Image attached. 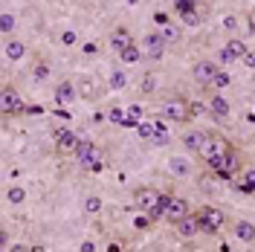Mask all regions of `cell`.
I'll list each match as a JSON object with an SVG mask.
<instances>
[{
    "instance_id": "obj_37",
    "label": "cell",
    "mask_w": 255,
    "mask_h": 252,
    "mask_svg": "<svg viewBox=\"0 0 255 252\" xmlns=\"http://www.w3.org/2000/svg\"><path fill=\"white\" fill-rule=\"evenodd\" d=\"M128 3H139V0H128Z\"/></svg>"
},
{
    "instance_id": "obj_28",
    "label": "cell",
    "mask_w": 255,
    "mask_h": 252,
    "mask_svg": "<svg viewBox=\"0 0 255 252\" xmlns=\"http://www.w3.org/2000/svg\"><path fill=\"white\" fill-rule=\"evenodd\" d=\"M154 142H168V130L162 122H154Z\"/></svg>"
},
{
    "instance_id": "obj_34",
    "label": "cell",
    "mask_w": 255,
    "mask_h": 252,
    "mask_svg": "<svg viewBox=\"0 0 255 252\" xmlns=\"http://www.w3.org/2000/svg\"><path fill=\"white\" fill-rule=\"evenodd\" d=\"M247 26H250V32L255 35V6L250 9V12H247Z\"/></svg>"
},
{
    "instance_id": "obj_15",
    "label": "cell",
    "mask_w": 255,
    "mask_h": 252,
    "mask_svg": "<svg viewBox=\"0 0 255 252\" xmlns=\"http://www.w3.org/2000/svg\"><path fill=\"white\" fill-rule=\"evenodd\" d=\"M244 55H247V44H244L241 38H232V41L223 47V52H221L223 61H235V58H244Z\"/></svg>"
},
{
    "instance_id": "obj_1",
    "label": "cell",
    "mask_w": 255,
    "mask_h": 252,
    "mask_svg": "<svg viewBox=\"0 0 255 252\" xmlns=\"http://www.w3.org/2000/svg\"><path fill=\"white\" fill-rule=\"evenodd\" d=\"M232 148H235V145L226 139L223 133H218V130H209V139H206L203 151H200L197 157L206 162V168H212V171H215V168H218V165L223 162V157H226Z\"/></svg>"
},
{
    "instance_id": "obj_21",
    "label": "cell",
    "mask_w": 255,
    "mask_h": 252,
    "mask_svg": "<svg viewBox=\"0 0 255 252\" xmlns=\"http://www.w3.org/2000/svg\"><path fill=\"white\" fill-rule=\"evenodd\" d=\"M174 12H177V17L197 12V0H174Z\"/></svg>"
},
{
    "instance_id": "obj_30",
    "label": "cell",
    "mask_w": 255,
    "mask_h": 252,
    "mask_svg": "<svg viewBox=\"0 0 255 252\" xmlns=\"http://www.w3.org/2000/svg\"><path fill=\"white\" fill-rule=\"evenodd\" d=\"M180 20H183V23H189V26H200L203 15H200V12H189V15H183Z\"/></svg>"
},
{
    "instance_id": "obj_11",
    "label": "cell",
    "mask_w": 255,
    "mask_h": 252,
    "mask_svg": "<svg viewBox=\"0 0 255 252\" xmlns=\"http://www.w3.org/2000/svg\"><path fill=\"white\" fill-rule=\"evenodd\" d=\"M206 139H209V130L191 127V130H186V136H183V148L191 151V154H200V151H203V145H206Z\"/></svg>"
},
{
    "instance_id": "obj_10",
    "label": "cell",
    "mask_w": 255,
    "mask_h": 252,
    "mask_svg": "<svg viewBox=\"0 0 255 252\" xmlns=\"http://www.w3.org/2000/svg\"><path fill=\"white\" fill-rule=\"evenodd\" d=\"M186 215H189V203H186V197L171 194V200H168V206H165V218H162V221L177 223V221H183Z\"/></svg>"
},
{
    "instance_id": "obj_18",
    "label": "cell",
    "mask_w": 255,
    "mask_h": 252,
    "mask_svg": "<svg viewBox=\"0 0 255 252\" xmlns=\"http://www.w3.org/2000/svg\"><path fill=\"white\" fill-rule=\"evenodd\" d=\"M206 108H209L212 113H215L218 119H226V116H229V102H226L223 96H212V99H209V105H206Z\"/></svg>"
},
{
    "instance_id": "obj_17",
    "label": "cell",
    "mask_w": 255,
    "mask_h": 252,
    "mask_svg": "<svg viewBox=\"0 0 255 252\" xmlns=\"http://www.w3.org/2000/svg\"><path fill=\"white\" fill-rule=\"evenodd\" d=\"M235 238L244 244H253L255 241V226L250 221H235Z\"/></svg>"
},
{
    "instance_id": "obj_14",
    "label": "cell",
    "mask_w": 255,
    "mask_h": 252,
    "mask_svg": "<svg viewBox=\"0 0 255 252\" xmlns=\"http://www.w3.org/2000/svg\"><path fill=\"white\" fill-rule=\"evenodd\" d=\"M108 41H111V49L119 55L125 47H130V44H133V35H130V29H128V26H113V32H111V38H108Z\"/></svg>"
},
{
    "instance_id": "obj_29",
    "label": "cell",
    "mask_w": 255,
    "mask_h": 252,
    "mask_svg": "<svg viewBox=\"0 0 255 252\" xmlns=\"http://www.w3.org/2000/svg\"><path fill=\"white\" fill-rule=\"evenodd\" d=\"M125 84H128V76H125V73H113V76H111V87H113V90H122Z\"/></svg>"
},
{
    "instance_id": "obj_16",
    "label": "cell",
    "mask_w": 255,
    "mask_h": 252,
    "mask_svg": "<svg viewBox=\"0 0 255 252\" xmlns=\"http://www.w3.org/2000/svg\"><path fill=\"white\" fill-rule=\"evenodd\" d=\"M76 102V87H73V81H61L58 87H55V105H73Z\"/></svg>"
},
{
    "instance_id": "obj_6",
    "label": "cell",
    "mask_w": 255,
    "mask_h": 252,
    "mask_svg": "<svg viewBox=\"0 0 255 252\" xmlns=\"http://www.w3.org/2000/svg\"><path fill=\"white\" fill-rule=\"evenodd\" d=\"M218 73H221V67H218L215 61H209V58H203V61H197L194 67H191V79L197 81L200 87H209Z\"/></svg>"
},
{
    "instance_id": "obj_4",
    "label": "cell",
    "mask_w": 255,
    "mask_h": 252,
    "mask_svg": "<svg viewBox=\"0 0 255 252\" xmlns=\"http://www.w3.org/2000/svg\"><path fill=\"white\" fill-rule=\"evenodd\" d=\"M0 111H3V116H20V113L26 111L20 93L12 84H3V90H0Z\"/></svg>"
},
{
    "instance_id": "obj_12",
    "label": "cell",
    "mask_w": 255,
    "mask_h": 252,
    "mask_svg": "<svg viewBox=\"0 0 255 252\" xmlns=\"http://www.w3.org/2000/svg\"><path fill=\"white\" fill-rule=\"evenodd\" d=\"M174 229H177V235L186 238V241H189V238H194V235H200V218H197V212H194V215L189 212L183 221H177Z\"/></svg>"
},
{
    "instance_id": "obj_36",
    "label": "cell",
    "mask_w": 255,
    "mask_h": 252,
    "mask_svg": "<svg viewBox=\"0 0 255 252\" xmlns=\"http://www.w3.org/2000/svg\"><path fill=\"white\" fill-rule=\"evenodd\" d=\"M165 20H168V15H159V12L154 15V23H157V26H159V23H165Z\"/></svg>"
},
{
    "instance_id": "obj_9",
    "label": "cell",
    "mask_w": 255,
    "mask_h": 252,
    "mask_svg": "<svg viewBox=\"0 0 255 252\" xmlns=\"http://www.w3.org/2000/svg\"><path fill=\"white\" fill-rule=\"evenodd\" d=\"M241 171V157H238V151L232 148L226 157H223V162L215 168V177H221V180H232L235 174Z\"/></svg>"
},
{
    "instance_id": "obj_19",
    "label": "cell",
    "mask_w": 255,
    "mask_h": 252,
    "mask_svg": "<svg viewBox=\"0 0 255 252\" xmlns=\"http://www.w3.org/2000/svg\"><path fill=\"white\" fill-rule=\"evenodd\" d=\"M23 55H26V44L23 41H9L6 44V58L9 61H20Z\"/></svg>"
},
{
    "instance_id": "obj_3",
    "label": "cell",
    "mask_w": 255,
    "mask_h": 252,
    "mask_svg": "<svg viewBox=\"0 0 255 252\" xmlns=\"http://www.w3.org/2000/svg\"><path fill=\"white\" fill-rule=\"evenodd\" d=\"M76 159H79L81 168H87V171H102V168H105L102 148H99L96 142H81L79 151H76Z\"/></svg>"
},
{
    "instance_id": "obj_20",
    "label": "cell",
    "mask_w": 255,
    "mask_h": 252,
    "mask_svg": "<svg viewBox=\"0 0 255 252\" xmlns=\"http://www.w3.org/2000/svg\"><path fill=\"white\" fill-rule=\"evenodd\" d=\"M159 35L165 38V44H177L180 41V29H177L171 20H165V23H159Z\"/></svg>"
},
{
    "instance_id": "obj_26",
    "label": "cell",
    "mask_w": 255,
    "mask_h": 252,
    "mask_svg": "<svg viewBox=\"0 0 255 252\" xmlns=\"http://www.w3.org/2000/svg\"><path fill=\"white\" fill-rule=\"evenodd\" d=\"M99 209H102V197H87V200H84V212H87V215H96Z\"/></svg>"
},
{
    "instance_id": "obj_22",
    "label": "cell",
    "mask_w": 255,
    "mask_h": 252,
    "mask_svg": "<svg viewBox=\"0 0 255 252\" xmlns=\"http://www.w3.org/2000/svg\"><path fill=\"white\" fill-rule=\"evenodd\" d=\"M119 61L122 64H136L139 61V49H136V44H130V47L122 49V52H119Z\"/></svg>"
},
{
    "instance_id": "obj_23",
    "label": "cell",
    "mask_w": 255,
    "mask_h": 252,
    "mask_svg": "<svg viewBox=\"0 0 255 252\" xmlns=\"http://www.w3.org/2000/svg\"><path fill=\"white\" fill-rule=\"evenodd\" d=\"M229 84H232V79H229V73H223V70H221V73L215 76V81H212L209 87H212V90H226Z\"/></svg>"
},
{
    "instance_id": "obj_25",
    "label": "cell",
    "mask_w": 255,
    "mask_h": 252,
    "mask_svg": "<svg viewBox=\"0 0 255 252\" xmlns=\"http://www.w3.org/2000/svg\"><path fill=\"white\" fill-rule=\"evenodd\" d=\"M136 130H139V136H142V139H154V122H139Z\"/></svg>"
},
{
    "instance_id": "obj_13",
    "label": "cell",
    "mask_w": 255,
    "mask_h": 252,
    "mask_svg": "<svg viewBox=\"0 0 255 252\" xmlns=\"http://www.w3.org/2000/svg\"><path fill=\"white\" fill-rule=\"evenodd\" d=\"M79 145L81 142H79V136H76L73 130H67V127L58 130V142H55V151H58V154H76Z\"/></svg>"
},
{
    "instance_id": "obj_7",
    "label": "cell",
    "mask_w": 255,
    "mask_h": 252,
    "mask_svg": "<svg viewBox=\"0 0 255 252\" xmlns=\"http://www.w3.org/2000/svg\"><path fill=\"white\" fill-rule=\"evenodd\" d=\"M133 197H136V206H139L142 212H148V215H151V212H154V209L159 206V197H162V191L151 189V186H142V189H136V194H133Z\"/></svg>"
},
{
    "instance_id": "obj_33",
    "label": "cell",
    "mask_w": 255,
    "mask_h": 252,
    "mask_svg": "<svg viewBox=\"0 0 255 252\" xmlns=\"http://www.w3.org/2000/svg\"><path fill=\"white\" fill-rule=\"evenodd\" d=\"M32 76H35V79H38V81H41V79H47V76H49V67H47V64H38Z\"/></svg>"
},
{
    "instance_id": "obj_31",
    "label": "cell",
    "mask_w": 255,
    "mask_h": 252,
    "mask_svg": "<svg viewBox=\"0 0 255 252\" xmlns=\"http://www.w3.org/2000/svg\"><path fill=\"white\" fill-rule=\"evenodd\" d=\"M154 81H157L154 79V73H145V79H142V90L145 93H154Z\"/></svg>"
},
{
    "instance_id": "obj_35",
    "label": "cell",
    "mask_w": 255,
    "mask_h": 252,
    "mask_svg": "<svg viewBox=\"0 0 255 252\" xmlns=\"http://www.w3.org/2000/svg\"><path fill=\"white\" fill-rule=\"evenodd\" d=\"M241 61L247 64V67H255V52H247V55H244Z\"/></svg>"
},
{
    "instance_id": "obj_5",
    "label": "cell",
    "mask_w": 255,
    "mask_h": 252,
    "mask_svg": "<svg viewBox=\"0 0 255 252\" xmlns=\"http://www.w3.org/2000/svg\"><path fill=\"white\" fill-rule=\"evenodd\" d=\"M197 218H200V232H206V235H218L221 226L226 223V215L221 209H215V206H203L197 212Z\"/></svg>"
},
{
    "instance_id": "obj_8",
    "label": "cell",
    "mask_w": 255,
    "mask_h": 252,
    "mask_svg": "<svg viewBox=\"0 0 255 252\" xmlns=\"http://www.w3.org/2000/svg\"><path fill=\"white\" fill-rule=\"evenodd\" d=\"M165 38L159 35V32H151V35H145V58L148 61H159L162 55H165Z\"/></svg>"
},
{
    "instance_id": "obj_32",
    "label": "cell",
    "mask_w": 255,
    "mask_h": 252,
    "mask_svg": "<svg viewBox=\"0 0 255 252\" xmlns=\"http://www.w3.org/2000/svg\"><path fill=\"white\" fill-rule=\"evenodd\" d=\"M171 168L177 174H189V162H183V159H171Z\"/></svg>"
},
{
    "instance_id": "obj_24",
    "label": "cell",
    "mask_w": 255,
    "mask_h": 252,
    "mask_svg": "<svg viewBox=\"0 0 255 252\" xmlns=\"http://www.w3.org/2000/svg\"><path fill=\"white\" fill-rule=\"evenodd\" d=\"M6 200H9V203H23V200H26V191L23 189H9L6 191Z\"/></svg>"
},
{
    "instance_id": "obj_27",
    "label": "cell",
    "mask_w": 255,
    "mask_h": 252,
    "mask_svg": "<svg viewBox=\"0 0 255 252\" xmlns=\"http://www.w3.org/2000/svg\"><path fill=\"white\" fill-rule=\"evenodd\" d=\"M12 26H15V17L9 15V12H3V15H0V29H3V35H9Z\"/></svg>"
},
{
    "instance_id": "obj_2",
    "label": "cell",
    "mask_w": 255,
    "mask_h": 252,
    "mask_svg": "<svg viewBox=\"0 0 255 252\" xmlns=\"http://www.w3.org/2000/svg\"><path fill=\"white\" fill-rule=\"evenodd\" d=\"M159 113H162L168 122L186 125V122H191V116L197 113V105L189 102V99H183V96H171V99H165V102L159 105Z\"/></svg>"
}]
</instances>
